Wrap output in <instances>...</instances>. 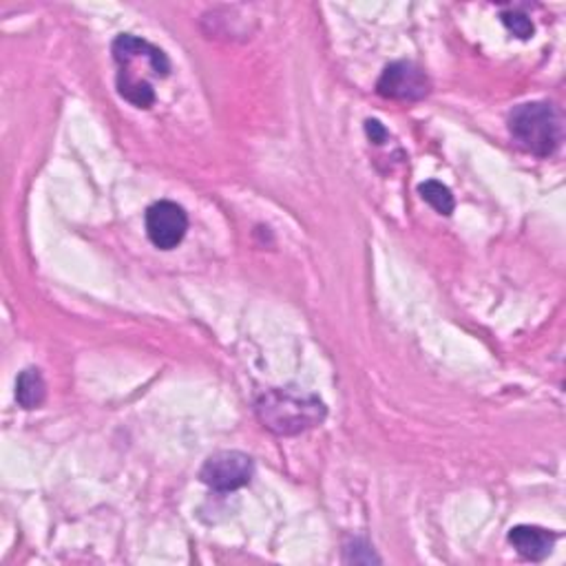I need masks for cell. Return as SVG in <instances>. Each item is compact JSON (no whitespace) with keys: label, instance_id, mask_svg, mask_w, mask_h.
Instances as JSON below:
<instances>
[{"label":"cell","instance_id":"cell-3","mask_svg":"<svg viewBox=\"0 0 566 566\" xmlns=\"http://www.w3.org/2000/svg\"><path fill=\"white\" fill-rule=\"evenodd\" d=\"M253 476H255L253 458L235 450L213 454L200 471L202 482L215 491H237L253 480Z\"/></svg>","mask_w":566,"mask_h":566},{"label":"cell","instance_id":"cell-4","mask_svg":"<svg viewBox=\"0 0 566 566\" xmlns=\"http://www.w3.org/2000/svg\"><path fill=\"white\" fill-rule=\"evenodd\" d=\"M376 91H379L388 100H399V102H418L429 96L431 83L427 74L414 65V62L399 60L392 62L390 67H386L383 76L376 83Z\"/></svg>","mask_w":566,"mask_h":566},{"label":"cell","instance_id":"cell-10","mask_svg":"<svg viewBox=\"0 0 566 566\" xmlns=\"http://www.w3.org/2000/svg\"><path fill=\"white\" fill-rule=\"evenodd\" d=\"M365 134H367V138H369L374 144H386L388 138H390L388 129L383 127V124H381L379 120H367V122H365Z\"/></svg>","mask_w":566,"mask_h":566},{"label":"cell","instance_id":"cell-9","mask_svg":"<svg viewBox=\"0 0 566 566\" xmlns=\"http://www.w3.org/2000/svg\"><path fill=\"white\" fill-rule=\"evenodd\" d=\"M500 18H502V23H505V27H507L514 36H518V38H523V40L531 38L533 32H536L531 18H527V16L520 14V12H502Z\"/></svg>","mask_w":566,"mask_h":566},{"label":"cell","instance_id":"cell-7","mask_svg":"<svg viewBox=\"0 0 566 566\" xmlns=\"http://www.w3.org/2000/svg\"><path fill=\"white\" fill-rule=\"evenodd\" d=\"M47 399V383L38 367H27L16 381V401L23 410H38Z\"/></svg>","mask_w":566,"mask_h":566},{"label":"cell","instance_id":"cell-6","mask_svg":"<svg viewBox=\"0 0 566 566\" xmlns=\"http://www.w3.org/2000/svg\"><path fill=\"white\" fill-rule=\"evenodd\" d=\"M510 542L512 546L527 559L540 562L551 555L555 536L549 533L542 527H531V525H518L510 531Z\"/></svg>","mask_w":566,"mask_h":566},{"label":"cell","instance_id":"cell-8","mask_svg":"<svg viewBox=\"0 0 566 566\" xmlns=\"http://www.w3.org/2000/svg\"><path fill=\"white\" fill-rule=\"evenodd\" d=\"M418 193L420 198L440 215L450 217L456 209V202H454V196L450 188L443 184V181H436V179H429V181H423L418 186Z\"/></svg>","mask_w":566,"mask_h":566},{"label":"cell","instance_id":"cell-2","mask_svg":"<svg viewBox=\"0 0 566 566\" xmlns=\"http://www.w3.org/2000/svg\"><path fill=\"white\" fill-rule=\"evenodd\" d=\"M510 134L531 155L549 158L562 144V115L551 102H527L512 111Z\"/></svg>","mask_w":566,"mask_h":566},{"label":"cell","instance_id":"cell-1","mask_svg":"<svg viewBox=\"0 0 566 566\" xmlns=\"http://www.w3.org/2000/svg\"><path fill=\"white\" fill-rule=\"evenodd\" d=\"M255 412L262 425L277 436H297L326 418L324 401L299 390H268L257 399Z\"/></svg>","mask_w":566,"mask_h":566},{"label":"cell","instance_id":"cell-5","mask_svg":"<svg viewBox=\"0 0 566 566\" xmlns=\"http://www.w3.org/2000/svg\"><path fill=\"white\" fill-rule=\"evenodd\" d=\"M188 230V215L175 202H155L147 211V235L160 250L177 248Z\"/></svg>","mask_w":566,"mask_h":566}]
</instances>
